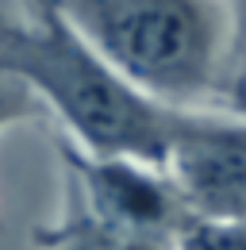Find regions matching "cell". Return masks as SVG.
Listing matches in <instances>:
<instances>
[{
  "instance_id": "3",
  "label": "cell",
  "mask_w": 246,
  "mask_h": 250,
  "mask_svg": "<svg viewBox=\"0 0 246 250\" xmlns=\"http://www.w3.org/2000/svg\"><path fill=\"white\" fill-rule=\"evenodd\" d=\"M54 150L62 158V181L77 188L96 216L131 235L177 243L181 231L196 219L165 166L85 154L62 135L54 139Z\"/></svg>"
},
{
  "instance_id": "7",
  "label": "cell",
  "mask_w": 246,
  "mask_h": 250,
  "mask_svg": "<svg viewBox=\"0 0 246 250\" xmlns=\"http://www.w3.org/2000/svg\"><path fill=\"white\" fill-rule=\"evenodd\" d=\"M177 250H246V223L192 219L177 239Z\"/></svg>"
},
{
  "instance_id": "5",
  "label": "cell",
  "mask_w": 246,
  "mask_h": 250,
  "mask_svg": "<svg viewBox=\"0 0 246 250\" xmlns=\"http://www.w3.org/2000/svg\"><path fill=\"white\" fill-rule=\"evenodd\" d=\"M35 243L42 250H177V243L165 239H146V235H131L104 216H96L85 196L73 185L62 181V212L50 227L35 231Z\"/></svg>"
},
{
  "instance_id": "1",
  "label": "cell",
  "mask_w": 246,
  "mask_h": 250,
  "mask_svg": "<svg viewBox=\"0 0 246 250\" xmlns=\"http://www.w3.org/2000/svg\"><path fill=\"white\" fill-rule=\"evenodd\" d=\"M0 69L20 77L62 124V139L100 158L165 166L204 112H181L131 85L50 4L0 16Z\"/></svg>"
},
{
  "instance_id": "4",
  "label": "cell",
  "mask_w": 246,
  "mask_h": 250,
  "mask_svg": "<svg viewBox=\"0 0 246 250\" xmlns=\"http://www.w3.org/2000/svg\"><path fill=\"white\" fill-rule=\"evenodd\" d=\"M196 219L246 223V124L204 112L165 162Z\"/></svg>"
},
{
  "instance_id": "9",
  "label": "cell",
  "mask_w": 246,
  "mask_h": 250,
  "mask_svg": "<svg viewBox=\"0 0 246 250\" xmlns=\"http://www.w3.org/2000/svg\"><path fill=\"white\" fill-rule=\"evenodd\" d=\"M23 4H46V0H23Z\"/></svg>"
},
{
  "instance_id": "8",
  "label": "cell",
  "mask_w": 246,
  "mask_h": 250,
  "mask_svg": "<svg viewBox=\"0 0 246 250\" xmlns=\"http://www.w3.org/2000/svg\"><path fill=\"white\" fill-rule=\"evenodd\" d=\"M231 58H246V0H231Z\"/></svg>"
},
{
  "instance_id": "6",
  "label": "cell",
  "mask_w": 246,
  "mask_h": 250,
  "mask_svg": "<svg viewBox=\"0 0 246 250\" xmlns=\"http://www.w3.org/2000/svg\"><path fill=\"white\" fill-rule=\"evenodd\" d=\"M20 124H50V112L20 77L0 69V135Z\"/></svg>"
},
{
  "instance_id": "2",
  "label": "cell",
  "mask_w": 246,
  "mask_h": 250,
  "mask_svg": "<svg viewBox=\"0 0 246 250\" xmlns=\"http://www.w3.org/2000/svg\"><path fill=\"white\" fill-rule=\"evenodd\" d=\"M146 96L219 112L231 62V0H46Z\"/></svg>"
}]
</instances>
